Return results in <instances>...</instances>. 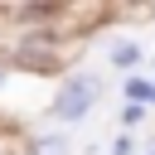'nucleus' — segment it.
I'll return each mask as SVG.
<instances>
[{"label": "nucleus", "instance_id": "3", "mask_svg": "<svg viewBox=\"0 0 155 155\" xmlns=\"http://www.w3.org/2000/svg\"><path fill=\"white\" fill-rule=\"evenodd\" d=\"M34 155H68V145L48 136V140H39V145H34Z\"/></svg>", "mask_w": 155, "mask_h": 155}, {"label": "nucleus", "instance_id": "2", "mask_svg": "<svg viewBox=\"0 0 155 155\" xmlns=\"http://www.w3.org/2000/svg\"><path fill=\"white\" fill-rule=\"evenodd\" d=\"M136 58H140V48H136V44H116V48H111V63H121V68H131Z\"/></svg>", "mask_w": 155, "mask_h": 155}, {"label": "nucleus", "instance_id": "1", "mask_svg": "<svg viewBox=\"0 0 155 155\" xmlns=\"http://www.w3.org/2000/svg\"><path fill=\"white\" fill-rule=\"evenodd\" d=\"M92 102H97V82H92L87 73H78V78H68V82L58 87V102H53V116H58V121H82Z\"/></svg>", "mask_w": 155, "mask_h": 155}]
</instances>
